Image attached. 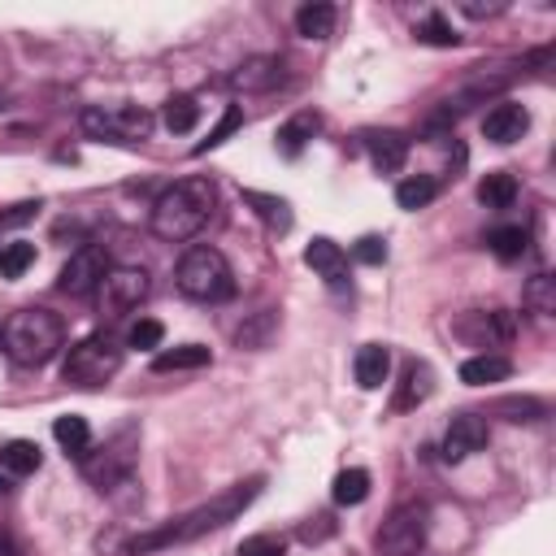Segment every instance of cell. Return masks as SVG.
Returning a JSON list of instances; mask_svg holds the SVG:
<instances>
[{
	"label": "cell",
	"mask_w": 556,
	"mask_h": 556,
	"mask_svg": "<svg viewBox=\"0 0 556 556\" xmlns=\"http://www.w3.org/2000/svg\"><path fill=\"white\" fill-rule=\"evenodd\" d=\"M256 491H261V478L235 482V486H226L222 495H213L208 504H200V508H191V513H182V517H174V521H165V526H156V530L135 534L122 552H126V556H148V552H161V547H174V543H191V539H200V534H208V530H222L226 521H235V517L256 500Z\"/></svg>",
	"instance_id": "obj_1"
},
{
	"label": "cell",
	"mask_w": 556,
	"mask_h": 556,
	"mask_svg": "<svg viewBox=\"0 0 556 556\" xmlns=\"http://www.w3.org/2000/svg\"><path fill=\"white\" fill-rule=\"evenodd\" d=\"M217 208V187L213 178L204 174H191V178H178L174 187H165L152 204V235L165 239V243H187L195 239L208 217Z\"/></svg>",
	"instance_id": "obj_2"
},
{
	"label": "cell",
	"mask_w": 556,
	"mask_h": 556,
	"mask_svg": "<svg viewBox=\"0 0 556 556\" xmlns=\"http://www.w3.org/2000/svg\"><path fill=\"white\" fill-rule=\"evenodd\" d=\"M61 343H65V326H61V317L52 308H17L0 326V348L22 369L48 365L61 352Z\"/></svg>",
	"instance_id": "obj_3"
},
{
	"label": "cell",
	"mask_w": 556,
	"mask_h": 556,
	"mask_svg": "<svg viewBox=\"0 0 556 556\" xmlns=\"http://www.w3.org/2000/svg\"><path fill=\"white\" fill-rule=\"evenodd\" d=\"M174 287L195 300V304H222L235 295V274H230V261L208 248V243H195L182 252L178 269H174Z\"/></svg>",
	"instance_id": "obj_4"
},
{
	"label": "cell",
	"mask_w": 556,
	"mask_h": 556,
	"mask_svg": "<svg viewBox=\"0 0 556 556\" xmlns=\"http://www.w3.org/2000/svg\"><path fill=\"white\" fill-rule=\"evenodd\" d=\"M122 356H126V348H122L109 330H96V334L78 339V343L65 352L61 374H65V382H70V387L96 391V387H104V382L122 369Z\"/></svg>",
	"instance_id": "obj_5"
},
{
	"label": "cell",
	"mask_w": 556,
	"mask_h": 556,
	"mask_svg": "<svg viewBox=\"0 0 556 556\" xmlns=\"http://www.w3.org/2000/svg\"><path fill=\"white\" fill-rule=\"evenodd\" d=\"M426 521H430V508L408 500V504H395L378 530V552L382 556H417L426 547Z\"/></svg>",
	"instance_id": "obj_6"
},
{
	"label": "cell",
	"mask_w": 556,
	"mask_h": 556,
	"mask_svg": "<svg viewBox=\"0 0 556 556\" xmlns=\"http://www.w3.org/2000/svg\"><path fill=\"white\" fill-rule=\"evenodd\" d=\"M152 291V274L139 265H109L104 282L96 287V304L104 317H126L130 308H139Z\"/></svg>",
	"instance_id": "obj_7"
},
{
	"label": "cell",
	"mask_w": 556,
	"mask_h": 556,
	"mask_svg": "<svg viewBox=\"0 0 556 556\" xmlns=\"http://www.w3.org/2000/svg\"><path fill=\"white\" fill-rule=\"evenodd\" d=\"M83 130L91 139H109V143H135L148 139L152 130V113L139 104H122V109H83Z\"/></svg>",
	"instance_id": "obj_8"
},
{
	"label": "cell",
	"mask_w": 556,
	"mask_h": 556,
	"mask_svg": "<svg viewBox=\"0 0 556 556\" xmlns=\"http://www.w3.org/2000/svg\"><path fill=\"white\" fill-rule=\"evenodd\" d=\"M130 465H135V447H130V430H122L117 439H109L96 456L87 452L83 456V473L96 482V491H113L117 482L130 478Z\"/></svg>",
	"instance_id": "obj_9"
},
{
	"label": "cell",
	"mask_w": 556,
	"mask_h": 556,
	"mask_svg": "<svg viewBox=\"0 0 556 556\" xmlns=\"http://www.w3.org/2000/svg\"><path fill=\"white\" fill-rule=\"evenodd\" d=\"M104 274H109V256H104V248L87 243V248H78V252L61 265L56 287H61L65 295H74V300H87V295H96V287L104 282Z\"/></svg>",
	"instance_id": "obj_10"
},
{
	"label": "cell",
	"mask_w": 556,
	"mask_h": 556,
	"mask_svg": "<svg viewBox=\"0 0 556 556\" xmlns=\"http://www.w3.org/2000/svg\"><path fill=\"white\" fill-rule=\"evenodd\" d=\"M486 439H491L486 421H482L478 413H460V417H452V426L443 430V460H447V465H460V460H469L473 452H482Z\"/></svg>",
	"instance_id": "obj_11"
},
{
	"label": "cell",
	"mask_w": 556,
	"mask_h": 556,
	"mask_svg": "<svg viewBox=\"0 0 556 556\" xmlns=\"http://www.w3.org/2000/svg\"><path fill=\"white\" fill-rule=\"evenodd\" d=\"M456 330H460V339H469L473 348H500V343H508V339L517 334V321H513V313H504V308H486V313H469Z\"/></svg>",
	"instance_id": "obj_12"
},
{
	"label": "cell",
	"mask_w": 556,
	"mask_h": 556,
	"mask_svg": "<svg viewBox=\"0 0 556 556\" xmlns=\"http://www.w3.org/2000/svg\"><path fill=\"white\" fill-rule=\"evenodd\" d=\"M39 465H43L39 443H30V439H9V443H0V491L17 486V482L30 478Z\"/></svg>",
	"instance_id": "obj_13"
},
{
	"label": "cell",
	"mask_w": 556,
	"mask_h": 556,
	"mask_svg": "<svg viewBox=\"0 0 556 556\" xmlns=\"http://www.w3.org/2000/svg\"><path fill=\"white\" fill-rule=\"evenodd\" d=\"M526 130H530V113H526L521 104H513V100H500V104L486 109V117H482V135H486L491 143H517Z\"/></svg>",
	"instance_id": "obj_14"
},
{
	"label": "cell",
	"mask_w": 556,
	"mask_h": 556,
	"mask_svg": "<svg viewBox=\"0 0 556 556\" xmlns=\"http://www.w3.org/2000/svg\"><path fill=\"white\" fill-rule=\"evenodd\" d=\"M304 265L317 269L334 291L348 287V252H343L334 239H313V243L304 248Z\"/></svg>",
	"instance_id": "obj_15"
},
{
	"label": "cell",
	"mask_w": 556,
	"mask_h": 556,
	"mask_svg": "<svg viewBox=\"0 0 556 556\" xmlns=\"http://www.w3.org/2000/svg\"><path fill=\"white\" fill-rule=\"evenodd\" d=\"M365 148H369L374 169H382V174H395L408 161V135H400V130H369Z\"/></svg>",
	"instance_id": "obj_16"
},
{
	"label": "cell",
	"mask_w": 556,
	"mask_h": 556,
	"mask_svg": "<svg viewBox=\"0 0 556 556\" xmlns=\"http://www.w3.org/2000/svg\"><path fill=\"white\" fill-rule=\"evenodd\" d=\"M278 83H282V61L278 56H248L230 74V87H239V91H269Z\"/></svg>",
	"instance_id": "obj_17"
},
{
	"label": "cell",
	"mask_w": 556,
	"mask_h": 556,
	"mask_svg": "<svg viewBox=\"0 0 556 556\" xmlns=\"http://www.w3.org/2000/svg\"><path fill=\"white\" fill-rule=\"evenodd\" d=\"M430 391H434V374H430V365H421V361H413V365H404V378H400V387H395V408L400 413H408V408H417V404H426L430 400Z\"/></svg>",
	"instance_id": "obj_18"
},
{
	"label": "cell",
	"mask_w": 556,
	"mask_h": 556,
	"mask_svg": "<svg viewBox=\"0 0 556 556\" xmlns=\"http://www.w3.org/2000/svg\"><path fill=\"white\" fill-rule=\"evenodd\" d=\"M317 130H321V113H313V109L287 117V122L278 126V152H282V156H300L304 143H308Z\"/></svg>",
	"instance_id": "obj_19"
},
{
	"label": "cell",
	"mask_w": 556,
	"mask_h": 556,
	"mask_svg": "<svg viewBox=\"0 0 556 556\" xmlns=\"http://www.w3.org/2000/svg\"><path fill=\"white\" fill-rule=\"evenodd\" d=\"M352 369H356V387L378 391V387L387 382V374H391V352H387L382 343H365V348L356 352Z\"/></svg>",
	"instance_id": "obj_20"
},
{
	"label": "cell",
	"mask_w": 556,
	"mask_h": 556,
	"mask_svg": "<svg viewBox=\"0 0 556 556\" xmlns=\"http://www.w3.org/2000/svg\"><path fill=\"white\" fill-rule=\"evenodd\" d=\"M52 439L61 443V452L65 456H87L91 452V426H87V417H78V413H65V417H56L52 421Z\"/></svg>",
	"instance_id": "obj_21"
},
{
	"label": "cell",
	"mask_w": 556,
	"mask_h": 556,
	"mask_svg": "<svg viewBox=\"0 0 556 556\" xmlns=\"http://www.w3.org/2000/svg\"><path fill=\"white\" fill-rule=\"evenodd\" d=\"M513 374V361L508 356H495V352H482V356H469L460 365V382L469 387H486V382H504Z\"/></svg>",
	"instance_id": "obj_22"
},
{
	"label": "cell",
	"mask_w": 556,
	"mask_h": 556,
	"mask_svg": "<svg viewBox=\"0 0 556 556\" xmlns=\"http://www.w3.org/2000/svg\"><path fill=\"white\" fill-rule=\"evenodd\" d=\"M334 4H326V0H313V4H300L295 9V30L304 35V39H330L334 35Z\"/></svg>",
	"instance_id": "obj_23"
},
{
	"label": "cell",
	"mask_w": 556,
	"mask_h": 556,
	"mask_svg": "<svg viewBox=\"0 0 556 556\" xmlns=\"http://www.w3.org/2000/svg\"><path fill=\"white\" fill-rule=\"evenodd\" d=\"M213 356H208V348H200V343H182V348H165V352H156L152 356V369L156 374H174V369H204Z\"/></svg>",
	"instance_id": "obj_24"
},
{
	"label": "cell",
	"mask_w": 556,
	"mask_h": 556,
	"mask_svg": "<svg viewBox=\"0 0 556 556\" xmlns=\"http://www.w3.org/2000/svg\"><path fill=\"white\" fill-rule=\"evenodd\" d=\"M478 200H482L486 208H513V200H517V178H513L508 169H491V174L478 182Z\"/></svg>",
	"instance_id": "obj_25"
},
{
	"label": "cell",
	"mask_w": 556,
	"mask_h": 556,
	"mask_svg": "<svg viewBox=\"0 0 556 556\" xmlns=\"http://www.w3.org/2000/svg\"><path fill=\"white\" fill-rule=\"evenodd\" d=\"M434 195H439V182H434L430 174H413V178H404V182L395 187V204H400V208H408V213L426 208Z\"/></svg>",
	"instance_id": "obj_26"
},
{
	"label": "cell",
	"mask_w": 556,
	"mask_h": 556,
	"mask_svg": "<svg viewBox=\"0 0 556 556\" xmlns=\"http://www.w3.org/2000/svg\"><path fill=\"white\" fill-rule=\"evenodd\" d=\"M526 243H530L526 226H495V230L486 235V248H491L500 261H521V256H526Z\"/></svg>",
	"instance_id": "obj_27"
},
{
	"label": "cell",
	"mask_w": 556,
	"mask_h": 556,
	"mask_svg": "<svg viewBox=\"0 0 556 556\" xmlns=\"http://www.w3.org/2000/svg\"><path fill=\"white\" fill-rule=\"evenodd\" d=\"M521 300H526V308H530V313L552 317V313H556V278H552V274H534V278L526 282Z\"/></svg>",
	"instance_id": "obj_28"
},
{
	"label": "cell",
	"mask_w": 556,
	"mask_h": 556,
	"mask_svg": "<svg viewBox=\"0 0 556 556\" xmlns=\"http://www.w3.org/2000/svg\"><path fill=\"white\" fill-rule=\"evenodd\" d=\"M161 117H165V126L174 135H187L200 122V104H195V96H169L165 109H161Z\"/></svg>",
	"instance_id": "obj_29"
},
{
	"label": "cell",
	"mask_w": 556,
	"mask_h": 556,
	"mask_svg": "<svg viewBox=\"0 0 556 556\" xmlns=\"http://www.w3.org/2000/svg\"><path fill=\"white\" fill-rule=\"evenodd\" d=\"M330 495H334V504H361L365 495H369V473L365 469H343L339 478H334V486H330Z\"/></svg>",
	"instance_id": "obj_30"
},
{
	"label": "cell",
	"mask_w": 556,
	"mask_h": 556,
	"mask_svg": "<svg viewBox=\"0 0 556 556\" xmlns=\"http://www.w3.org/2000/svg\"><path fill=\"white\" fill-rule=\"evenodd\" d=\"M30 265H35V243H26V239L0 243V274L4 278H22Z\"/></svg>",
	"instance_id": "obj_31"
},
{
	"label": "cell",
	"mask_w": 556,
	"mask_h": 556,
	"mask_svg": "<svg viewBox=\"0 0 556 556\" xmlns=\"http://www.w3.org/2000/svg\"><path fill=\"white\" fill-rule=\"evenodd\" d=\"M243 200L265 217V226H274V230H287L291 226V213H287V200H278V195H265V191H243Z\"/></svg>",
	"instance_id": "obj_32"
},
{
	"label": "cell",
	"mask_w": 556,
	"mask_h": 556,
	"mask_svg": "<svg viewBox=\"0 0 556 556\" xmlns=\"http://www.w3.org/2000/svg\"><path fill=\"white\" fill-rule=\"evenodd\" d=\"M417 39H421V43H430V48H456V39H460V35L447 26V17H443V13H430V17L417 26Z\"/></svg>",
	"instance_id": "obj_33"
},
{
	"label": "cell",
	"mask_w": 556,
	"mask_h": 556,
	"mask_svg": "<svg viewBox=\"0 0 556 556\" xmlns=\"http://www.w3.org/2000/svg\"><path fill=\"white\" fill-rule=\"evenodd\" d=\"M239 126H243V109H239V104H226V113H222V122H217V126L208 130V139H204V143H195L191 152L200 156V152H208V148H217V143H226V139H230V135H235Z\"/></svg>",
	"instance_id": "obj_34"
},
{
	"label": "cell",
	"mask_w": 556,
	"mask_h": 556,
	"mask_svg": "<svg viewBox=\"0 0 556 556\" xmlns=\"http://www.w3.org/2000/svg\"><path fill=\"white\" fill-rule=\"evenodd\" d=\"M161 339H165V326L161 321H152V317H139L130 330H126V348H161Z\"/></svg>",
	"instance_id": "obj_35"
},
{
	"label": "cell",
	"mask_w": 556,
	"mask_h": 556,
	"mask_svg": "<svg viewBox=\"0 0 556 556\" xmlns=\"http://www.w3.org/2000/svg\"><path fill=\"white\" fill-rule=\"evenodd\" d=\"M235 556H287V539L282 534H252L239 543Z\"/></svg>",
	"instance_id": "obj_36"
},
{
	"label": "cell",
	"mask_w": 556,
	"mask_h": 556,
	"mask_svg": "<svg viewBox=\"0 0 556 556\" xmlns=\"http://www.w3.org/2000/svg\"><path fill=\"white\" fill-rule=\"evenodd\" d=\"M269 326H274V313H261L252 326H243V330H239V348H261Z\"/></svg>",
	"instance_id": "obj_37"
},
{
	"label": "cell",
	"mask_w": 556,
	"mask_h": 556,
	"mask_svg": "<svg viewBox=\"0 0 556 556\" xmlns=\"http://www.w3.org/2000/svg\"><path fill=\"white\" fill-rule=\"evenodd\" d=\"M356 261H365V265H382V261H387V243L374 239V235L361 239V243H356Z\"/></svg>",
	"instance_id": "obj_38"
},
{
	"label": "cell",
	"mask_w": 556,
	"mask_h": 556,
	"mask_svg": "<svg viewBox=\"0 0 556 556\" xmlns=\"http://www.w3.org/2000/svg\"><path fill=\"white\" fill-rule=\"evenodd\" d=\"M500 413H517L513 421H534L543 413V404H534V400H500Z\"/></svg>",
	"instance_id": "obj_39"
},
{
	"label": "cell",
	"mask_w": 556,
	"mask_h": 556,
	"mask_svg": "<svg viewBox=\"0 0 556 556\" xmlns=\"http://www.w3.org/2000/svg\"><path fill=\"white\" fill-rule=\"evenodd\" d=\"M39 213V204H13L9 213H0V230H9V226H22V222H30Z\"/></svg>",
	"instance_id": "obj_40"
}]
</instances>
